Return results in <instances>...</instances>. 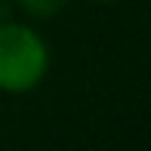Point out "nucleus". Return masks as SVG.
Segmentation results:
<instances>
[{"instance_id":"1","label":"nucleus","mask_w":151,"mask_h":151,"mask_svg":"<svg viewBox=\"0 0 151 151\" xmlns=\"http://www.w3.org/2000/svg\"><path fill=\"white\" fill-rule=\"evenodd\" d=\"M50 74V46L25 22H0V93L25 96Z\"/></svg>"},{"instance_id":"2","label":"nucleus","mask_w":151,"mask_h":151,"mask_svg":"<svg viewBox=\"0 0 151 151\" xmlns=\"http://www.w3.org/2000/svg\"><path fill=\"white\" fill-rule=\"evenodd\" d=\"M19 6H22L28 16H37V19H50V16H56V12L65 9V3L68 0H16Z\"/></svg>"},{"instance_id":"3","label":"nucleus","mask_w":151,"mask_h":151,"mask_svg":"<svg viewBox=\"0 0 151 151\" xmlns=\"http://www.w3.org/2000/svg\"><path fill=\"white\" fill-rule=\"evenodd\" d=\"M93 3H114V0H93Z\"/></svg>"}]
</instances>
